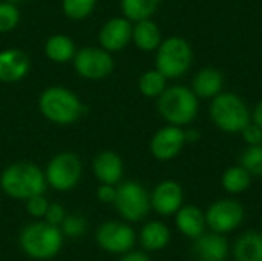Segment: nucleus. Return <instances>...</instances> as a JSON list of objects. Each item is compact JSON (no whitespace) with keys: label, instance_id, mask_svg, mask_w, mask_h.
Instances as JSON below:
<instances>
[{"label":"nucleus","instance_id":"1","mask_svg":"<svg viewBox=\"0 0 262 261\" xmlns=\"http://www.w3.org/2000/svg\"><path fill=\"white\" fill-rule=\"evenodd\" d=\"M157 109L163 120L175 126H190L198 117L200 98L192 88L184 85L167 86L157 98Z\"/></svg>","mask_w":262,"mask_h":261},{"label":"nucleus","instance_id":"2","mask_svg":"<svg viewBox=\"0 0 262 261\" xmlns=\"http://www.w3.org/2000/svg\"><path fill=\"white\" fill-rule=\"evenodd\" d=\"M209 117L220 131L239 134L252 122V111L243 97L223 91L210 100Z\"/></svg>","mask_w":262,"mask_h":261},{"label":"nucleus","instance_id":"3","mask_svg":"<svg viewBox=\"0 0 262 261\" xmlns=\"http://www.w3.org/2000/svg\"><path fill=\"white\" fill-rule=\"evenodd\" d=\"M2 189L12 198L28 200L46 189V175L32 163L20 162L6 168L0 177Z\"/></svg>","mask_w":262,"mask_h":261},{"label":"nucleus","instance_id":"4","mask_svg":"<svg viewBox=\"0 0 262 261\" xmlns=\"http://www.w3.org/2000/svg\"><path fill=\"white\" fill-rule=\"evenodd\" d=\"M193 63V48L184 37L172 35L164 38L157 48V69L169 80L186 75Z\"/></svg>","mask_w":262,"mask_h":261},{"label":"nucleus","instance_id":"5","mask_svg":"<svg viewBox=\"0 0 262 261\" xmlns=\"http://www.w3.org/2000/svg\"><path fill=\"white\" fill-rule=\"evenodd\" d=\"M38 108L41 114L52 123L71 125L83 114L80 98L63 86H51L40 95Z\"/></svg>","mask_w":262,"mask_h":261},{"label":"nucleus","instance_id":"6","mask_svg":"<svg viewBox=\"0 0 262 261\" xmlns=\"http://www.w3.org/2000/svg\"><path fill=\"white\" fill-rule=\"evenodd\" d=\"M61 232L49 223H34L23 229L20 245L23 251L37 260H48L58 254L61 248Z\"/></svg>","mask_w":262,"mask_h":261},{"label":"nucleus","instance_id":"7","mask_svg":"<svg viewBox=\"0 0 262 261\" xmlns=\"http://www.w3.org/2000/svg\"><path fill=\"white\" fill-rule=\"evenodd\" d=\"M204 214L207 228L223 235L238 229L246 217L244 206L233 198H221L213 202Z\"/></svg>","mask_w":262,"mask_h":261},{"label":"nucleus","instance_id":"8","mask_svg":"<svg viewBox=\"0 0 262 261\" xmlns=\"http://www.w3.org/2000/svg\"><path fill=\"white\" fill-rule=\"evenodd\" d=\"M118 212L129 222H141L150 209L147 191L137 182H126L117 188L114 200Z\"/></svg>","mask_w":262,"mask_h":261},{"label":"nucleus","instance_id":"9","mask_svg":"<svg viewBox=\"0 0 262 261\" xmlns=\"http://www.w3.org/2000/svg\"><path fill=\"white\" fill-rule=\"evenodd\" d=\"M81 177V162L72 152L55 155L46 169V182L57 191L72 189Z\"/></svg>","mask_w":262,"mask_h":261},{"label":"nucleus","instance_id":"10","mask_svg":"<svg viewBox=\"0 0 262 261\" xmlns=\"http://www.w3.org/2000/svg\"><path fill=\"white\" fill-rule=\"evenodd\" d=\"M74 66L88 80H101L114 71V58L104 48L88 46L75 52Z\"/></svg>","mask_w":262,"mask_h":261},{"label":"nucleus","instance_id":"11","mask_svg":"<svg viewBox=\"0 0 262 261\" xmlns=\"http://www.w3.org/2000/svg\"><path fill=\"white\" fill-rule=\"evenodd\" d=\"M184 145H186L184 128L167 125L154 134L149 148H150V154L158 162H169L180 155Z\"/></svg>","mask_w":262,"mask_h":261},{"label":"nucleus","instance_id":"12","mask_svg":"<svg viewBox=\"0 0 262 261\" xmlns=\"http://www.w3.org/2000/svg\"><path fill=\"white\" fill-rule=\"evenodd\" d=\"M97 242L104 251H109L114 254H124L134 248L135 232L127 225H123L118 222H109V223H104L98 229Z\"/></svg>","mask_w":262,"mask_h":261},{"label":"nucleus","instance_id":"13","mask_svg":"<svg viewBox=\"0 0 262 261\" xmlns=\"http://www.w3.org/2000/svg\"><path fill=\"white\" fill-rule=\"evenodd\" d=\"M184 192L180 183L173 180H164L158 183L150 195V208L160 215H173L183 206Z\"/></svg>","mask_w":262,"mask_h":261},{"label":"nucleus","instance_id":"14","mask_svg":"<svg viewBox=\"0 0 262 261\" xmlns=\"http://www.w3.org/2000/svg\"><path fill=\"white\" fill-rule=\"evenodd\" d=\"M132 22L126 17H114L100 29L98 38L101 48L109 52H118L132 40Z\"/></svg>","mask_w":262,"mask_h":261},{"label":"nucleus","instance_id":"15","mask_svg":"<svg viewBox=\"0 0 262 261\" xmlns=\"http://www.w3.org/2000/svg\"><path fill=\"white\" fill-rule=\"evenodd\" d=\"M229 255V243L223 234L204 232L193 243V257L196 261H226Z\"/></svg>","mask_w":262,"mask_h":261},{"label":"nucleus","instance_id":"16","mask_svg":"<svg viewBox=\"0 0 262 261\" xmlns=\"http://www.w3.org/2000/svg\"><path fill=\"white\" fill-rule=\"evenodd\" d=\"M29 71V57L17 48L0 52V80L5 83L18 82Z\"/></svg>","mask_w":262,"mask_h":261},{"label":"nucleus","instance_id":"17","mask_svg":"<svg viewBox=\"0 0 262 261\" xmlns=\"http://www.w3.org/2000/svg\"><path fill=\"white\" fill-rule=\"evenodd\" d=\"M192 91L198 98L212 100L224 88V74L212 66L200 69L192 78Z\"/></svg>","mask_w":262,"mask_h":261},{"label":"nucleus","instance_id":"18","mask_svg":"<svg viewBox=\"0 0 262 261\" xmlns=\"http://www.w3.org/2000/svg\"><path fill=\"white\" fill-rule=\"evenodd\" d=\"M175 225L183 235L195 240L206 232V214L195 205H183L175 214Z\"/></svg>","mask_w":262,"mask_h":261},{"label":"nucleus","instance_id":"19","mask_svg":"<svg viewBox=\"0 0 262 261\" xmlns=\"http://www.w3.org/2000/svg\"><path fill=\"white\" fill-rule=\"evenodd\" d=\"M123 171L124 166L121 157L112 151H104L94 160V174L101 183L117 185L123 177Z\"/></svg>","mask_w":262,"mask_h":261},{"label":"nucleus","instance_id":"20","mask_svg":"<svg viewBox=\"0 0 262 261\" xmlns=\"http://www.w3.org/2000/svg\"><path fill=\"white\" fill-rule=\"evenodd\" d=\"M132 42L138 49L144 52L157 51V48L163 42L160 26L152 18L135 22V25L132 26Z\"/></svg>","mask_w":262,"mask_h":261},{"label":"nucleus","instance_id":"21","mask_svg":"<svg viewBox=\"0 0 262 261\" xmlns=\"http://www.w3.org/2000/svg\"><path fill=\"white\" fill-rule=\"evenodd\" d=\"M233 261H262V234L249 231L241 234L232 249Z\"/></svg>","mask_w":262,"mask_h":261},{"label":"nucleus","instance_id":"22","mask_svg":"<svg viewBox=\"0 0 262 261\" xmlns=\"http://www.w3.org/2000/svg\"><path fill=\"white\" fill-rule=\"evenodd\" d=\"M140 242L147 251H161L170 242V231L161 222H150L141 229Z\"/></svg>","mask_w":262,"mask_h":261},{"label":"nucleus","instance_id":"23","mask_svg":"<svg viewBox=\"0 0 262 261\" xmlns=\"http://www.w3.org/2000/svg\"><path fill=\"white\" fill-rule=\"evenodd\" d=\"M75 45L71 37L64 34H54L45 43V54L49 60L55 63H64L74 58L75 55Z\"/></svg>","mask_w":262,"mask_h":261},{"label":"nucleus","instance_id":"24","mask_svg":"<svg viewBox=\"0 0 262 261\" xmlns=\"http://www.w3.org/2000/svg\"><path fill=\"white\" fill-rule=\"evenodd\" d=\"M252 175L250 172L241 166V165H235L227 168L223 175H221V186L226 192L232 194V195H238L246 192L250 185H252Z\"/></svg>","mask_w":262,"mask_h":261},{"label":"nucleus","instance_id":"25","mask_svg":"<svg viewBox=\"0 0 262 261\" xmlns=\"http://www.w3.org/2000/svg\"><path fill=\"white\" fill-rule=\"evenodd\" d=\"M161 0H120L121 12L130 22L152 18Z\"/></svg>","mask_w":262,"mask_h":261},{"label":"nucleus","instance_id":"26","mask_svg":"<svg viewBox=\"0 0 262 261\" xmlns=\"http://www.w3.org/2000/svg\"><path fill=\"white\" fill-rule=\"evenodd\" d=\"M166 88H167V78L157 68L143 72L138 80V89L147 98H158Z\"/></svg>","mask_w":262,"mask_h":261},{"label":"nucleus","instance_id":"27","mask_svg":"<svg viewBox=\"0 0 262 261\" xmlns=\"http://www.w3.org/2000/svg\"><path fill=\"white\" fill-rule=\"evenodd\" d=\"M239 165L244 166L252 177H262V143L247 146L239 157Z\"/></svg>","mask_w":262,"mask_h":261},{"label":"nucleus","instance_id":"28","mask_svg":"<svg viewBox=\"0 0 262 261\" xmlns=\"http://www.w3.org/2000/svg\"><path fill=\"white\" fill-rule=\"evenodd\" d=\"M97 0H63V12L72 20H81L92 14Z\"/></svg>","mask_w":262,"mask_h":261},{"label":"nucleus","instance_id":"29","mask_svg":"<svg viewBox=\"0 0 262 261\" xmlns=\"http://www.w3.org/2000/svg\"><path fill=\"white\" fill-rule=\"evenodd\" d=\"M18 20H20V12L15 3L2 2L0 3V32L12 31L18 25Z\"/></svg>","mask_w":262,"mask_h":261},{"label":"nucleus","instance_id":"30","mask_svg":"<svg viewBox=\"0 0 262 261\" xmlns=\"http://www.w3.org/2000/svg\"><path fill=\"white\" fill-rule=\"evenodd\" d=\"M63 232L69 237H80L81 234H84L86 231V220L80 215H71V217H64L63 223Z\"/></svg>","mask_w":262,"mask_h":261},{"label":"nucleus","instance_id":"31","mask_svg":"<svg viewBox=\"0 0 262 261\" xmlns=\"http://www.w3.org/2000/svg\"><path fill=\"white\" fill-rule=\"evenodd\" d=\"M239 134L247 146H255L262 143V128L253 122H250Z\"/></svg>","mask_w":262,"mask_h":261},{"label":"nucleus","instance_id":"32","mask_svg":"<svg viewBox=\"0 0 262 261\" xmlns=\"http://www.w3.org/2000/svg\"><path fill=\"white\" fill-rule=\"evenodd\" d=\"M48 206H49V203H48V200H46L41 194L28 198V203H26L28 212H29L32 217H45Z\"/></svg>","mask_w":262,"mask_h":261},{"label":"nucleus","instance_id":"33","mask_svg":"<svg viewBox=\"0 0 262 261\" xmlns=\"http://www.w3.org/2000/svg\"><path fill=\"white\" fill-rule=\"evenodd\" d=\"M64 217H66V215H64V209H63L60 205H57V203L49 205V206H48V209H46V214H45L46 223L54 225V226L61 225V223H63V220H64Z\"/></svg>","mask_w":262,"mask_h":261},{"label":"nucleus","instance_id":"34","mask_svg":"<svg viewBox=\"0 0 262 261\" xmlns=\"http://www.w3.org/2000/svg\"><path fill=\"white\" fill-rule=\"evenodd\" d=\"M115 195H117V189L114 188V185H106L103 183L98 191H97V197L100 202L103 203H114L115 200Z\"/></svg>","mask_w":262,"mask_h":261},{"label":"nucleus","instance_id":"35","mask_svg":"<svg viewBox=\"0 0 262 261\" xmlns=\"http://www.w3.org/2000/svg\"><path fill=\"white\" fill-rule=\"evenodd\" d=\"M184 137H186V143H198L201 140V131L198 128H189L184 129Z\"/></svg>","mask_w":262,"mask_h":261},{"label":"nucleus","instance_id":"36","mask_svg":"<svg viewBox=\"0 0 262 261\" xmlns=\"http://www.w3.org/2000/svg\"><path fill=\"white\" fill-rule=\"evenodd\" d=\"M252 122L262 128V98L255 105V108L252 111Z\"/></svg>","mask_w":262,"mask_h":261},{"label":"nucleus","instance_id":"37","mask_svg":"<svg viewBox=\"0 0 262 261\" xmlns=\"http://www.w3.org/2000/svg\"><path fill=\"white\" fill-rule=\"evenodd\" d=\"M121 261H150L149 260V257L146 255V254H143V252H129V254H126Z\"/></svg>","mask_w":262,"mask_h":261},{"label":"nucleus","instance_id":"38","mask_svg":"<svg viewBox=\"0 0 262 261\" xmlns=\"http://www.w3.org/2000/svg\"><path fill=\"white\" fill-rule=\"evenodd\" d=\"M5 2H11V3H20V2H25V0H5Z\"/></svg>","mask_w":262,"mask_h":261}]
</instances>
